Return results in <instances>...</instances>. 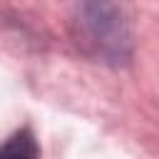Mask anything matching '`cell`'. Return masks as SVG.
<instances>
[{
	"instance_id": "obj_1",
	"label": "cell",
	"mask_w": 159,
	"mask_h": 159,
	"mask_svg": "<svg viewBox=\"0 0 159 159\" xmlns=\"http://www.w3.org/2000/svg\"><path fill=\"white\" fill-rule=\"evenodd\" d=\"M67 27L77 50L92 62L122 67L134 55V35L129 17L117 2H77L70 7Z\"/></svg>"
},
{
	"instance_id": "obj_2",
	"label": "cell",
	"mask_w": 159,
	"mask_h": 159,
	"mask_svg": "<svg viewBox=\"0 0 159 159\" xmlns=\"http://www.w3.org/2000/svg\"><path fill=\"white\" fill-rule=\"evenodd\" d=\"M0 159H40V144L30 127L15 129L5 142H0Z\"/></svg>"
}]
</instances>
